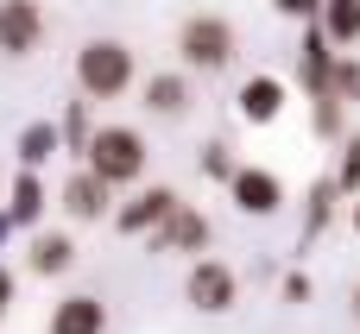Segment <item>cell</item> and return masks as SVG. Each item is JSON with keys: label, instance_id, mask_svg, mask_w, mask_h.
<instances>
[{"label": "cell", "instance_id": "obj_16", "mask_svg": "<svg viewBox=\"0 0 360 334\" xmlns=\"http://www.w3.org/2000/svg\"><path fill=\"white\" fill-rule=\"evenodd\" d=\"M323 32L335 38V51L360 44V0H323Z\"/></svg>", "mask_w": 360, "mask_h": 334}, {"label": "cell", "instance_id": "obj_23", "mask_svg": "<svg viewBox=\"0 0 360 334\" xmlns=\"http://www.w3.org/2000/svg\"><path fill=\"white\" fill-rule=\"evenodd\" d=\"M310 290H316L310 272H285V278H278V297H285V303H310Z\"/></svg>", "mask_w": 360, "mask_h": 334}, {"label": "cell", "instance_id": "obj_7", "mask_svg": "<svg viewBox=\"0 0 360 334\" xmlns=\"http://www.w3.org/2000/svg\"><path fill=\"white\" fill-rule=\"evenodd\" d=\"M177 208H184V196H177V189H165V183H152L139 202L114 208V227H120V234H158V227H165Z\"/></svg>", "mask_w": 360, "mask_h": 334}, {"label": "cell", "instance_id": "obj_4", "mask_svg": "<svg viewBox=\"0 0 360 334\" xmlns=\"http://www.w3.org/2000/svg\"><path fill=\"white\" fill-rule=\"evenodd\" d=\"M184 297H190V309H202V316H228V309L240 303V278H234L221 259H196L190 278H184Z\"/></svg>", "mask_w": 360, "mask_h": 334}, {"label": "cell", "instance_id": "obj_6", "mask_svg": "<svg viewBox=\"0 0 360 334\" xmlns=\"http://www.w3.org/2000/svg\"><path fill=\"white\" fill-rule=\"evenodd\" d=\"M44 38L38 0H0V57H32Z\"/></svg>", "mask_w": 360, "mask_h": 334}, {"label": "cell", "instance_id": "obj_11", "mask_svg": "<svg viewBox=\"0 0 360 334\" xmlns=\"http://www.w3.org/2000/svg\"><path fill=\"white\" fill-rule=\"evenodd\" d=\"M51 334H108V303L89 297V290L63 297V303L51 309Z\"/></svg>", "mask_w": 360, "mask_h": 334}, {"label": "cell", "instance_id": "obj_26", "mask_svg": "<svg viewBox=\"0 0 360 334\" xmlns=\"http://www.w3.org/2000/svg\"><path fill=\"white\" fill-rule=\"evenodd\" d=\"M13 234H19V221H13V208H0V246H6Z\"/></svg>", "mask_w": 360, "mask_h": 334}, {"label": "cell", "instance_id": "obj_10", "mask_svg": "<svg viewBox=\"0 0 360 334\" xmlns=\"http://www.w3.org/2000/svg\"><path fill=\"white\" fill-rule=\"evenodd\" d=\"M234 107H240V120L272 126V120L285 114V82H278V76H247L240 95H234Z\"/></svg>", "mask_w": 360, "mask_h": 334}, {"label": "cell", "instance_id": "obj_19", "mask_svg": "<svg viewBox=\"0 0 360 334\" xmlns=\"http://www.w3.org/2000/svg\"><path fill=\"white\" fill-rule=\"evenodd\" d=\"M57 126H63V145H70V152H89V139H95V126H89V101H70V114H63Z\"/></svg>", "mask_w": 360, "mask_h": 334}, {"label": "cell", "instance_id": "obj_25", "mask_svg": "<svg viewBox=\"0 0 360 334\" xmlns=\"http://www.w3.org/2000/svg\"><path fill=\"white\" fill-rule=\"evenodd\" d=\"M13 297H19V278H13V272H6V265H0V316H6V309H13Z\"/></svg>", "mask_w": 360, "mask_h": 334}, {"label": "cell", "instance_id": "obj_13", "mask_svg": "<svg viewBox=\"0 0 360 334\" xmlns=\"http://www.w3.org/2000/svg\"><path fill=\"white\" fill-rule=\"evenodd\" d=\"M146 107H152L158 120H177V114L190 107V76H177V69L146 76Z\"/></svg>", "mask_w": 360, "mask_h": 334}, {"label": "cell", "instance_id": "obj_24", "mask_svg": "<svg viewBox=\"0 0 360 334\" xmlns=\"http://www.w3.org/2000/svg\"><path fill=\"white\" fill-rule=\"evenodd\" d=\"M272 6H278L285 19H304V25H310V19H323V0H272Z\"/></svg>", "mask_w": 360, "mask_h": 334}, {"label": "cell", "instance_id": "obj_15", "mask_svg": "<svg viewBox=\"0 0 360 334\" xmlns=\"http://www.w3.org/2000/svg\"><path fill=\"white\" fill-rule=\"evenodd\" d=\"M6 208H13V221H19V227H38V221H44L51 196H44L38 171H19V177H13V196H6Z\"/></svg>", "mask_w": 360, "mask_h": 334}, {"label": "cell", "instance_id": "obj_27", "mask_svg": "<svg viewBox=\"0 0 360 334\" xmlns=\"http://www.w3.org/2000/svg\"><path fill=\"white\" fill-rule=\"evenodd\" d=\"M354 234H360V196H354Z\"/></svg>", "mask_w": 360, "mask_h": 334}, {"label": "cell", "instance_id": "obj_2", "mask_svg": "<svg viewBox=\"0 0 360 334\" xmlns=\"http://www.w3.org/2000/svg\"><path fill=\"white\" fill-rule=\"evenodd\" d=\"M177 57H184V69H202V76L228 69L234 63V25L221 13H190L177 25Z\"/></svg>", "mask_w": 360, "mask_h": 334}, {"label": "cell", "instance_id": "obj_9", "mask_svg": "<svg viewBox=\"0 0 360 334\" xmlns=\"http://www.w3.org/2000/svg\"><path fill=\"white\" fill-rule=\"evenodd\" d=\"M108 196H114V183H108L101 171H89V164H82V171L63 183V196H57V202H63V215H70V221H101V215H108Z\"/></svg>", "mask_w": 360, "mask_h": 334}, {"label": "cell", "instance_id": "obj_8", "mask_svg": "<svg viewBox=\"0 0 360 334\" xmlns=\"http://www.w3.org/2000/svg\"><path fill=\"white\" fill-rule=\"evenodd\" d=\"M209 234H215V227H209V215L184 202V208H177V215H171V221L152 234V253H190V259H202Z\"/></svg>", "mask_w": 360, "mask_h": 334}, {"label": "cell", "instance_id": "obj_20", "mask_svg": "<svg viewBox=\"0 0 360 334\" xmlns=\"http://www.w3.org/2000/svg\"><path fill=\"white\" fill-rule=\"evenodd\" d=\"M196 164H202V177H215V183H234V171H240V164H234V152H228L221 139H209Z\"/></svg>", "mask_w": 360, "mask_h": 334}, {"label": "cell", "instance_id": "obj_14", "mask_svg": "<svg viewBox=\"0 0 360 334\" xmlns=\"http://www.w3.org/2000/svg\"><path fill=\"white\" fill-rule=\"evenodd\" d=\"M25 265H32L38 278H63V272L76 265V240H70V234H38L32 253H25Z\"/></svg>", "mask_w": 360, "mask_h": 334}, {"label": "cell", "instance_id": "obj_18", "mask_svg": "<svg viewBox=\"0 0 360 334\" xmlns=\"http://www.w3.org/2000/svg\"><path fill=\"white\" fill-rule=\"evenodd\" d=\"M329 95H335V101H348V107L360 101V57H354V51H342V57H335V76H329Z\"/></svg>", "mask_w": 360, "mask_h": 334}, {"label": "cell", "instance_id": "obj_3", "mask_svg": "<svg viewBox=\"0 0 360 334\" xmlns=\"http://www.w3.org/2000/svg\"><path fill=\"white\" fill-rule=\"evenodd\" d=\"M82 164H89V171H101L114 189H120V183H139V177H146V139H139L133 126H95V139H89V152H82Z\"/></svg>", "mask_w": 360, "mask_h": 334}, {"label": "cell", "instance_id": "obj_28", "mask_svg": "<svg viewBox=\"0 0 360 334\" xmlns=\"http://www.w3.org/2000/svg\"><path fill=\"white\" fill-rule=\"evenodd\" d=\"M354 322H360V290H354Z\"/></svg>", "mask_w": 360, "mask_h": 334}, {"label": "cell", "instance_id": "obj_22", "mask_svg": "<svg viewBox=\"0 0 360 334\" xmlns=\"http://www.w3.org/2000/svg\"><path fill=\"white\" fill-rule=\"evenodd\" d=\"M342 114H348V101L323 95V101H316V133H323V139H335V133H342Z\"/></svg>", "mask_w": 360, "mask_h": 334}, {"label": "cell", "instance_id": "obj_21", "mask_svg": "<svg viewBox=\"0 0 360 334\" xmlns=\"http://www.w3.org/2000/svg\"><path fill=\"white\" fill-rule=\"evenodd\" d=\"M335 183H342V196H348V202L360 196V139H348V145H342V164H335Z\"/></svg>", "mask_w": 360, "mask_h": 334}, {"label": "cell", "instance_id": "obj_5", "mask_svg": "<svg viewBox=\"0 0 360 334\" xmlns=\"http://www.w3.org/2000/svg\"><path fill=\"white\" fill-rule=\"evenodd\" d=\"M228 196H234V208H240V215H259V221L285 208V183H278L266 164H240V171H234V183H228Z\"/></svg>", "mask_w": 360, "mask_h": 334}, {"label": "cell", "instance_id": "obj_1", "mask_svg": "<svg viewBox=\"0 0 360 334\" xmlns=\"http://www.w3.org/2000/svg\"><path fill=\"white\" fill-rule=\"evenodd\" d=\"M76 88H82L89 101L127 95V88H133V51H127L120 38H89V44L76 51Z\"/></svg>", "mask_w": 360, "mask_h": 334}, {"label": "cell", "instance_id": "obj_17", "mask_svg": "<svg viewBox=\"0 0 360 334\" xmlns=\"http://www.w3.org/2000/svg\"><path fill=\"white\" fill-rule=\"evenodd\" d=\"M335 202H342V183H335V177H316V183H310V221H304V240H316V234L329 227Z\"/></svg>", "mask_w": 360, "mask_h": 334}, {"label": "cell", "instance_id": "obj_12", "mask_svg": "<svg viewBox=\"0 0 360 334\" xmlns=\"http://www.w3.org/2000/svg\"><path fill=\"white\" fill-rule=\"evenodd\" d=\"M13 152H19V171H44V164L63 152V126H51V120H32V126L13 139Z\"/></svg>", "mask_w": 360, "mask_h": 334}]
</instances>
